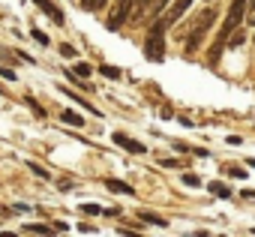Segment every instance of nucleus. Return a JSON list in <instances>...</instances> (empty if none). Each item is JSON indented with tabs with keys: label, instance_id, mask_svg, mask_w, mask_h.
Returning a JSON list of instances; mask_svg holds the SVG:
<instances>
[{
	"label": "nucleus",
	"instance_id": "f257e3e1",
	"mask_svg": "<svg viewBox=\"0 0 255 237\" xmlns=\"http://www.w3.org/2000/svg\"><path fill=\"white\" fill-rule=\"evenodd\" d=\"M165 27H168V21L159 18L147 30V39H144V57L147 60H162L165 57Z\"/></svg>",
	"mask_w": 255,
	"mask_h": 237
},
{
	"label": "nucleus",
	"instance_id": "f03ea898",
	"mask_svg": "<svg viewBox=\"0 0 255 237\" xmlns=\"http://www.w3.org/2000/svg\"><path fill=\"white\" fill-rule=\"evenodd\" d=\"M213 21H216V9H207V12H204V15H201L198 21H195V27L189 30L192 36L186 39V48H189V51H195V48L201 45V36H204V33L210 30V27H213Z\"/></svg>",
	"mask_w": 255,
	"mask_h": 237
},
{
	"label": "nucleus",
	"instance_id": "7ed1b4c3",
	"mask_svg": "<svg viewBox=\"0 0 255 237\" xmlns=\"http://www.w3.org/2000/svg\"><path fill=\"white\" fill-rule=\"evenodd\" d=\"M111 138H114V144H117V147H123V150H129V153H135V156H141V153H147L141 141H135V138H129V135H126V132H114Z\"/></svg>",
	"mask_w": 255,
	"mask_h": 237
},
{
	"label": "nucleus",
	"instance_id": "20e7f679",
	"mask_svg": "<svg viewBox=\"0 0 255 237\" xmlns=\"http://www.w3.org/2000/svg\"><path fill=\"white\" fill-rule=\"evenodd\" d=\"M189 6H192V0H174V3L168 6V12H165L162 18H165L168 24H174V21H180V18L186 15V9H189Z\"/></svg>",
	"mask_w": 255,
	"mask_h": 237
},
{
	"label": "nucleus",
	"instance_id": "39448f33",
	"mask_svg": "<svg viewBox=\"0 0 255 237\" xmlns=\"http://www.w3.org/2000/svg\"><path fill=\"white\" fill-rule=\"evenodd\" d=\"M33 3H36V6H39V9H42V12H45L54 24H63V21H66V15H63V12L51 3V0H33Z\"/></svg>",
	"mask_w": 255,
	"mask_h": 237
},
{
	"label": "nucleus",
	"instance_id": "423d86ee",
	"mask_svg": "<svg viewBox=\"0 0 255 237\" xmlns=\"http://www.w3.org/2000/svg\"><path fill=\"white\" fill-rule=\"evenodd\" d=\"M105 189H108V192H117V195H135V189H132L129 183L114 180V177H105Z\"/></svg>",
	"mask_w": 255,
	"mask_h": 237
},
{
	"label": "nucleus",
	"instance_id": "0eeeda50",
	"mask_svg": "<svg viewBox=\"0 0 255 237\" xmlns=\"http://www.w3.org/2000/svg\"><path fill=\"white\" fill-rule=\"evenodd\" d=\"M207 192H210L213 198H225V201L231 198V189H228L222 180H210V183H207Z\"/></svg>",
	"mask_w": 255,
	"mask_h": 237
},
{
	"label": "nucleus",
	"instance_id": "6e6552de",
	"mask_svg": "<svg viewBox=\"0 0 255 237\" xmlns=\"http://www.w3.org/2000/svg\"><path fill=\"white\" fill-rule=\"evenodd\" d=\"M138 219H141V222H147V225H156V228H165V225H168V222H165L162 216H156L153 210H141V213H138Z\"/></svg>",
	"mask_w": 255,
	"mask_h": 237
},
{
	"label": "nucleus",
	"instance_id": "1a4fd4ad",
	"mask_svg": "<svg viewBox=\"0 0 255 237\" xmlns=\"http://www.w3.org/2000/svg\"><path fill=\"white\" fill-rule=\"evenodd\" d=\"M60 120H63V123H69V126H84V117H81V114H75V111H69V108H66V111H60Z\"/></svg>",
	"mask_w": 255,
	"mask_h": 237
},
{
	"label": "nucleus",
	"instance_id": "9d476101",
	"mask_svg": "<svg viewBox=\"0 0 255 237\" xmlns=\"http://www.w3.org/2000/svg\"><path fill=\"white\" fill-rule=\"evenodd\" d=\"M60 93H63V96H69L72 102H78V105H84V108H87V111H90L93 117H102V111H99V108H93V105H87V102H84V99H81L78 93H72V90H60Z\"/></svg>",
	"mask_w": 255,
	"mask_h": 237
},
{
	"label": "nucleus",
	"instance_id": "9b49d317",
	"mask_svg": "<svg viewBox=\"0 0 255 237\" xmlns=\"http://www.w3.org/2000/svg\"><path fill=\"white\" fill-rule=\"evenodd\" d=\"M21 231H24V234H54L57 228H54V225H24Z\"/></svg>",
	"mask_w": 255,
	"mask_h": 237
},
{
	"label": "nucleus",
	"instance_id": "f8f14e48",
	"mask_svg": "<svg viewBox=\"0 0 255 237\" xmlns=\"http://www.w3.org/2000/svg\"><path fill=\"white\" fill-rule=\"evenodd\" d=\"M99 72H102V75H105V78H111V81H117V78H120V75H123V72H120V69H117V66H108V63H102V66H99Z\"/></svg>",
	"mask_w": 255,
	"mask_h": 237
},
{
	"label": "nucleus",
	"instance_id": "ddd939ff",
	"mask_svg": "<svg viewBox=\"0 0 255 237\" xmlns=\"http://www.w3.org/2000/svg\"><path fill=\"white\" fill-rule=\"evenodd\" d=\"M150 3H153V0H135V12H132V21H135V18H141V15L150 9Z\"/></svg>",
	"mask_w": 255,
	"mask_h": 237
},
{
	"label": "nucleus",
	"instance_id": "4468645a",
	"mask_svg": "<svg viewBox=\"0 0 255 237\" xmlns=\"http://www.w3.org/2000/svg\"><path fill=\"white\" fill-rule=\"evenodd\" d=\"M108 3V0H81V9H87V12H96V9H102Z\"/></svg>",
	"mask_w": 255,
	"mask_h": 237
},
{
	"label": "nucleus",
	"instance_id": "2eb2a0df",
	"mask_svg": "<svg viewBox=\"0 0 255 237\" xmlns=\"http://www.w3.org/2000/svg\"><path fill=\"white\" fill-rule=\"evenodd\" d=\"M27 168H30V171H33V174H36L39 180H51V174H48V171H45L42 165H36V162H27Z\"/></svg>",
	"mask_w": 255,
	"mask_h": 237
},
{
	"label": "nucleus",
	"instance_id": "dca6fc26",
	"mask_svg": "<svg viewBox=\"0 0 255 237\" xmlns=\"http://www.w3.org/2000/svg\"><path fill=\"white\" fill-rule=\"evenodd\" d=\"M24 102H27V108H30V111H33V114H36V117H45V108H42V105H39V102H36V99H30V96H27V99H24Z\"/></svg>",
	"mask_w": 255,
	"mask_h": 237
},
{
	"label": "nucleus",
	"instance_id": "f3484780",
	"mask_svg": "<svg viewBox=\"0 0 255 237\" xmlns=\"http://www.w3.org/2000/svg\"><path fill=\"white\" fill-rule=\"evenodd\" d=\"M72 69H75V75H78V78H90V72H93V69H90L87 63H75Z\"/></svg>",
	"mask_w": 255,
	"mask_h": 237
},
{
	"label": "nucleus",
	"instance_id": "a211bd4d",
	"mask_svg": "<svg viewBox=\"0 0 255 237\" xmlns=\"http://www.w3.org/2000/svg\"><path fill=\"white\" fill-rule=\"evenodd\" d=\"M180 180H183V183H186L189 189H198V186H201V180H198V174H183Z\"/></svg>",
	"mask_w": 255,
	"mask_h": 237
},
{
	"label": "nucleus",
	"instance_id": "6ab92c4d",
	"mask_svg": "<svg viewBox=\"0 0 255 237\" xmlns=\"http://www.w3.org/2000/svg\"><path fill=\"white\" fill-rule=\"evenodd\" d=\"M225 174H228V177H246V171H243L240 165H225Z\"/></svg>",
	"mask_w": 255,
	"mask_h": 237
},
{
	"label": "nucleus",
	"instance_id": "aec40b11",
	"mask_svg": "<svg viewBox=\"0 0 255 237\" xmlns=\"http://www.w3.org/2000/svg\"><path fill=\"white\" fill-rule=\"evenodd\" d=\"M30 36H33V39H36L39 45H48V36H45V33L39 30V27H33V30H30Z\"/></svg>",
	"mask_w": 255,
	"mask_h": 237
},
{
	"label": "nucleus",
	"instance_id": "412c9836",
	"mask_svg": "<svg viewBox=\"0 0 255 237\" xmlns=\"http://www.w3.org/2000/svg\"><path fill=\"white\" fill-rule=\"evenodd\" d=\"M81 213H87V216H96V213H102V207H96V204H81Z\"/></svg>",
	"mask_w": 255,
	"mask_h": 237
},
{
	"label": "nucleus",
	"instance_id": "4be33fe9",
	"mask_svg": "<svg viewBox=\"0 0 255 237\" xmlns=\"http://www.w3.org/2000/svg\"><path fill=\"white\" fill-rule=\"evenodd\" d=\"M243 39H246V36H243L240 30H234V36H231V42H228V45H231V48H237V45H243Z\"/></svg>",
	"mask_w": 255,
	"mask_h": 237
},
{
	"label": "nucleus",
	"instance_id": "5701e85b",
	"mask_svg": "<svg viewBox=\"0 0 255 237\" xmlns=\"http://www.w3.org/2000/svg\"><path fill=\"white\" fill-rule=\"evenodd\" d=\"M0 75H3L6 81H15L18 75H15V69H9V66H3V69H0Z\"/></svg>",
	"mask_w": 255,
	"mask_h": 237
},
{
	"label": "nucleus",
	"instance_id": "b1692460",
	"mask_svg": "<svg viewBox=\"0 0 255 237\" xmlns=\"http://www.w3.org/2000/svg\"><path fill=\"white\" fill-rule=\"evenodd\" d=\"M60 54H63V57H75V48H72V45H66V42H63V45H60Z\"/></svg>",
	"mask_w": 255,
	"mask_h": 237
},
{
	"label": "nucleus",
	"instance_id": "393cba45",
	"mask_svg": "<svg viewBox=\"0 0 255 237\" xmlns=\"http://www.w3.org/2000/svg\"><path fill=\"white\" fill-rule=\"evenodd\" d=\"M246 165H249V168H255V159H246Z\"/></svg>",
	"mask_w": 255,
	"mask_h": 237
},
{
	"label": "nucleus",
	"instance_id": "a878e982",
	"mask_svg": "<svg viewBox=\"0 0 255 237\" xmlns=\"http://www.w3.org/2000/svg\"><path fill=\"white\" fill-rule=\"evenodd\" d=\"M207 3H213V0H207Z\"/></svg>",
	"mask_w": 255,
	"mask_h": 237
},
{
	"label": "nucleus",
	"instance_id": "bb28decb",
	"mask_svg": "<svg viewBox=\"0 0 255 237\" xmlns=\"http://www.w3.org/2000/svg\"><path fill=\"white\" fill-rule=\"evenodd\" d=\"M252 234H255V228H252Z\"/></svg>",
	"mask_w": 255,
	"mask_h": 237
}]
</instances>
